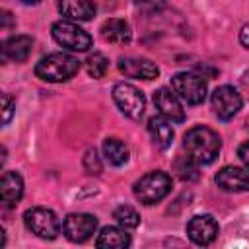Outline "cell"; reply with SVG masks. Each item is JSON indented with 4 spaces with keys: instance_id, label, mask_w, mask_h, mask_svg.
Returning a JSON list of instances; mask_svg holds the SVG:
<instances>
[{
    "instance_id": "obj_1",
    "label": "cell",
    "mask_w": 249,
    "mask_h": 249,
    "mask_svg": "<svg viewBox=\"0 0 249 249\" xmlns=\"http://www.w3.org/2000/svg\"><path fill=\"white\" fill-rule=\"evenodd\" d=\"M222 148L220 136L208 126H195L183 136V150L198 165L212 163Z\"/></svg>"
},
{
    "instance_id": "obj_2",
    "label": "cell",
    "mask_w": 249,
    "mask_h": 249,
    "mask_svg": "<svg viewBox=\"0 0 249 249\" xmlns=\"http://www.w3.org/2000/svg\"><path fill=\"white\" fill-rule=\"evenodd\" d=\"M78 70H80L78 58L66 53H51L39 58V62L35 64L37 78H41L43 82H53V84L70 80L72 76H76Z\"/></svg>"
},
{
    "instance_id": "obj_3",
    "label": "cell",
    "mask_w": 249,
    "mask_h": 249,
    "mask_svg": "<svg viewBox=\"0 0 249 249\" xmlns=\"http://www.w3.org/2000/svg\"><path fill=\"white\" fill-rule=\"evenodd\" d=\"M132 191H134V196L142 204H146V206L156 204V202H160L161 198H165L169 195L171 177L167 173H163V171H150V173L142 175L134 183Z\"/></svg>"
},
{
    "instance_id": "obj_4",
    "label": "cell",
    "mask_w": 249,
    "mask_h": 249,
    "mask_svg": "<svg viewBox=\"0 0 249 249\" xmlns=\"http://www.w3.org/2000/svg\"><path fill=\"white\" fill-rule=\"evenodd\" d=\"M53 39L60 47L74 53H84L91 47V35L70 19H60L53 23Z\"/></svg>"
},
{
    "instance_id": "obj_5",
    "label": "cell",
    "mask_w": 249,
    "mask_h": 249,
    "mask_svg": "<svg viewBox=\"0 0 249 249\" xmlns=\"http://www.w3.org/2000/svg\"><path fill=\"white\" fill-rule=\"evenodd\" d=\"M23 222H25L27 230L41 239H54L60 233V222H58L56 214L43 206L29 208L23 214Z\"/></svg>"
},
{
    "instance_id": "obj_6",
    "label": "cell",
    "mask_w": 249,
    "mask_h": 249,
    "mask_svg": "<svg viewBox=\"0 0 249 249\" xmlns=\"http://www.w3.org/2000/svg\"><path fill=\"white\" fill-rule=\"evenodd\" d=\"M171 89L189 105H198L206 97V82L195 72H179L171 78Z\"/></svg>"
},
{
    "instance_id": "obj_7",
    "label": "cell",
    "mask_w": 249,
    "mask_h": 249,
    "mask_svg": "<svg viewBox=\"0 0 249 249\" xmlns=\"http://www.w3.org/2000/svg\"><path fill=\"white\" fill-rule=\"evenodd\" d=\"M113 99H115L117 107L121 109V113L126 115L128 119L138 121L144 115L146 101H144L142 91L136 86L126 84V82L115 84V88H113Z\"/></svg>"
},
{
    "instance_id": "obj_8",
    "label": "cell",
    "mask_w": 249,
    "mask_h": 249,
    "mask_svg": "<svg viewBox=\"0 0 249 249\" xmlns=\"http://www.w3.org/2000/svg\"><path fill=\"white\" fill-rule=\"evenodd\" d=\"M97 230V218L88 212H74L68 214L62 222V233L66 239L74 243H84L88 241Z\"/></svg>"
},
{
    "instance_id": "obj_9",
    "label": "cell",
    "mask_w": 249,
    "mask_h": 249,
    "mask_svg": "<svg viewBox=\"0 0 249 249\" xmlns=\"http://www.w3.org/2000/svg\"><path fill=\"white\" fill-rule=\"evenodd\" d=\"M212 109L214 115L222 121H230L237 115V111L241 109V95L235 88L231 86H220L212 91Z\"/></svg>"
},
{
    "instance_id": "obj_10",
    "label": "cell",
    "mask_w": 249,
    "mask_h": 249,
    "mask_svg": "<svg viewBox=\"0 0 249 249\" xmlns=\"http://www.w3.org/2000/svg\"><path fill=\"white\" fill-rule=\"evenodd\" d=\"M187 235L196 245H208L218 235V222L210 214L193 216L187 224Z\"/></svg>"
},
{
    "instance_id": "obj_11",
    "label": "cell",
    "mask_w": 249,
    "mask_h": 249,
    "mask_svg": "<svg viewBox=\"0 0 249 249\" xmlns=\"http://www.w3.org/2000/svg\"><path fill=\"white\" fill-rule=\"evenodd\" d=\"M216 185L228 193L249 191V167L247 165L245 167H235V165L222 167L216 173Z\"/></svg>"
},
{
    "instance_id": "obj_12",
    "label": "cell",
    "mask_w": 249,
    "mask_h": 249,
    "mask_svg": "<svg viewBox=\"0 0 249 249\" xmlns=\"http://www.w3.org/2000/svg\"><path fill=\"white\" fill-rule=\"evenodd\" d=\"M154 105L160 111V115L169 119L171 123H183L185 121L183 105H181V101H179V97H177V93L173 89L160 88L154 93Z\"/></svg>"
},
{
    "instance_id": "obj_13",
    "label": "cell",
    "mask_w": 249,
    "mask_h": 249,
    "mask_svg": "<svg viewBox=\"0 0 249 249\" xmlns=\"http://www.w3.org/2000/svg\"><path fill=\"white\" fill-rule=\"evenodd\" d=\"M119 70L128 76V78H136V80H154L160 76V68L148 60V58H140V56H123L119 58Z\"/></svg>"
},
{
    "instance_id": "obj_14",
    "label": "cell",
    "mask_w": 249,
    "mask_h": 249,
    "mask_svg": "<svg viewBox=\"0 0 249 249\" xmlns=\"http://www.w3.org/2000/svg\"><path fill=\"white\" fill-rule=\"evenodd\" d=\"M23 195V179L16 171H4L0 181V200L6 208H12L18 204V200Z\"/></svg>"
},
{
    "instance_id": "obj_15",
    "label": "cell",
    "mask_w": 249,
    "mask_h": 249,
    "mask_svg": "<svg viewBox=\"0 0 249 249\" xmlns=\"http://www.w3.org/2000/svg\"><path fill=\"white\" fill-rule=\"evenodd\" d=\"M33 51V39L29 35H14L10 39L4 41L2 45V54L4 58L8 60H14V62H23L29 58Z\"/></svg>"
},
{
    "instance_id": "obj_16",
    "label": "cell",
    "mask_w": 249,
    "mask_h": 249,
    "mask_svg": "<svg viewBox=\"0 0 249 249\" xmlns=\"http://www.w3.org/2000/svg\"><path fill=\"white\" fill-rule=\"evenodd\" d=\"M58 10L70 21H88L95 14L93 0H58Z\"/></svg>"
},
{
    "instance_id": "obj_17",
    "label": "cell",
    "mask_w": 249,
    "mask_h": 249,
    "mask_svg": "<svg viewBox=\"0 0 249 249\" xmlns=\"http://www.w3.org/2000/svg\"><path fill=\"white\" fill-rule=\"evenodd\" d=\"M101 37L107 43H113V45H126V43H130L132 31H130V25L124 19L111 18L101 25Z\"/></svg>"
},
{
    "instance_id": "obj_18",
    "label": "cell",
    "mask_w": 249,
    "mask_h": 249,
    "mask_svg": "<svg viewBox=\"0 0 249 249\" xmlns=\"http://www.w3.org/2000/svg\"><path fill=\"white\" fill-rule=\"evenodd\" d=\"M148 130L152 134V140H154V146L160 148V150H165L171 146V140H173V128H171V121L158 115V117H152L148 121Z\"/></svg>"
},
{
    "instance_id": "obj_19",
    "label": "cell",
    "mask_w": 249,
    "mask_h": 249,
    "mask_svg": "<svg viewBox=\"0 0 249 249\" xmlns=\"http://www.w3.org/2000/svg\"><path fill=\"white\" fill-rule=\"evenodd\" d=\"M97 247H105V249H124L130 245V235L126 233L124 228H117V226H107L99 231L97 239H95Z\"/></svg>"
},
{
    "instance_id": "obj_20",
    "label": "cell",
    "mask_w": 249,
    "mask_h": 249,
    "mask_svg": "<svg viewBox=\"0 0 249 249\" xmlns=\"http://www.w3.org/2000/svg\"><path fill=\"white\" fill-rule=\"evenodd\" d=\"M103 156L111 165H123L128 160V148L119 138H105L103 140Z\"/></svg>"
},
{
    "instance_id": "obj_21",
    "label": "cell",
    "mask_w": 249,
    "mask_h": 249,
    "mask_svg": "<svg viewBox=\"0 0 249 249\" xmlns=\"http://www.w3.org/2000/svg\"><path fill=\"white\" fill-rule=\"evenodd\" d=\"M113 218L117 220V224L124 230H134L138 224H140V216L138 212L128 206V204H123V206H117L115 212H113Z\"/></svg>"
},
{
    "instance_id": "obj_22",
    "label": "cell",
    "mask_w": 249,
    "mask_h": 249,
    "mask_svg": "<svg viewBox=\"0 0 249 249\" xmlns=\"http://www.w3.org/2000/svg\"><path fill=\"white\" fill-rule=\"evenodd\" d=\"M86 68H88V74L91 78H103L107 68H109V60L103 53H93L88 56L86 60Z\"/></svg>"
},
{
    "instance_id": "obj_23",
    "label": "cell",
    "mask_w": 249,
    "mask_h": 249,
    "mask_svg": "<svg viewBox=\"0 0 249 249\" xmlns=\"http://www.w3.org/2000/svg\"><path fill=\"white\" fill-rule=\"evenodd\" d=\"M134 6L144 14H158L165 6V0H134Z\"/></svg>"
},
{
    "instance_id": "obj_24",
    "label": "cell",
    "mask_w": 249,
    "mask_h": 249,
    "mask_svg": "<svg viewBox=\"0 0 249 249\" xmlns=\"http://www.w3.org/2000/svg\"><path fill=\"white\" fill-rule=\"evenodd\" d=\"M195 165H198V163L193 161L189 156H185V165H181V161H177V171H179V175H181L183 179H195V177L198 175Z\"/></svg>"
},
{
    "instance_id": "obj_25",
    "label": "cell",
    "mask_w": 249,
    "mask_h": 249,
    "mask_svg": "<svg viewBox=\"0 0 249 249\" xmlns=\"http://www.w3.org/2000/svg\"><path fill=\"white\" fill-rule=\"evenodd\" d=\"M84 167L88 173H99L101 171V163H99V158L95 154V150H89L84 158Z\"/></svg>"
},
{
    "instance_id": "obj_26",
    "label": "cell",
    "mask_w": 249,
    "mask_h": 249,
    "mask_svg": "<svg viewBox=\"0 0 249 249\" xmlns=\"http://www.w3.org/2000/svg\"><path fill=\"white\" fill-rule=\"evenodd\" d=\"M12 113H14V101L8 93H2V123L8 124L10 119H12Z\"/></svg>"
},
{
    "instance_id": "obj_27",
    "label": "cell",
    "mask_w": 249,
    "mask_h": 249,
    "mask_svg": "<svg viewBox=\"0 0 249 249\" xmlns=\"http://www.w3.org/2000/svg\"><path fill=\"white\" fill-rule=\"evenodd\" d=\"M237 158L241 160V163H243V165H247V167H249V140H247V142H243V144L237 148Z\"/></svg>"
},
{
    "instance_id": "obj_28",
    "label": "cell",
    "mask_w": 249,
    "mask_h": 249,
    "mask_svg": "<svg viewBox=\"0 0 249 249\" xmlns=\"http://www.w3.org/2000/svg\"><path fill=\"white\" fill-rule=\"evenodd\" d=\"M239 41H241V45L249 51V23L241 27V31H239Z\"/></svg>"
},
{
    "instance_id": "obj_29",
    "label": "cell",
    "mask_w": 249,
    "mask_h": 249,
    "mask_svg": "<svg viewBox=\"0 0 249 249\" xmlns=\"http://www.w3.org/2000/svg\"><path fill=\"white\" fill-rule=\"evenodd\" d=\"M25 4H37V2H41V0H23Z\"/></svg>"
},
{
    "instance_id": "obj_30",
    "label": "cell",
    "mask_w": 249,
    "mask_h": 249,
    "mask_svg": "<svg viewBox=\"0 0 249 249\" xmlns=\"http://www.w3.org/2000/svg\"><path fill=\"white\" fill-rule=\"evenodd\" d=\"M247 124H249V121H247Z\"/></svg>"
}]
</instances>
